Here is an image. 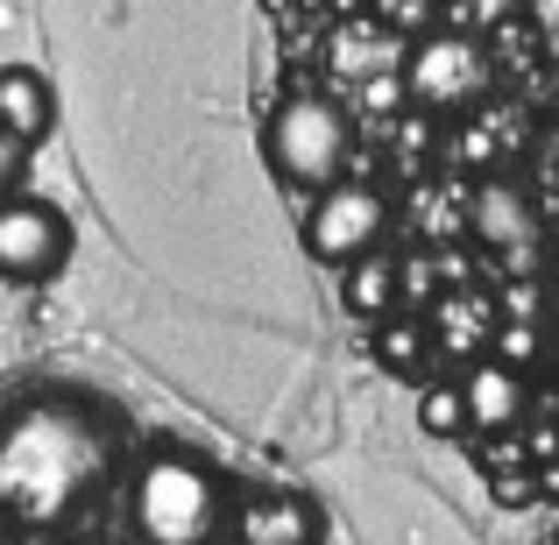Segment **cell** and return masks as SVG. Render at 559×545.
<instances>
[{"label":"cell","mask_w":559,"mask_h":545,"mask_svg":"<svg viewBox=\"0 0 559 545\" xmlns=\"http://www.w3.org/2000/svg\"><path fill=\"white\" fill-rule=\"evenodd\" d=\"M425 327H432V347L439 355H489V341H496V312L481 298H467V291H447V298H439V312L425 319Z\"/></svg>","instance_id":"obj_13"},{"label":"cell","mask_w":559,"mask_h":545,"mask_svg":"<svg viewBox=\"0 0 559 545\" xmlns=\"http://www.w3.org/2000/svg\"><path fill=\"white\" fill-rule=\"evenodd\" d=\"M538 355H552V319L546 327H524V319H496V341H489V362H503V368H532Z\"/></svg>","instance_id":"obj_15"},{"label":"cell","mask_w":559,"mask_h":545,"mask_svg":"<svg viewBox=\"0 0 559 545\" xmlns=\"http://www.w3.org/2000/svg\"><path fill=\"white\" fill-rule=\"evenodd\" d=\"M432 298V256H404V312Z\"/></svg>","instance_id":"obj_18"},{"label":"cell","mask_w":559,"mask_h":545,"mask_svg":"<svg viewBox=\"0 0 559 545\" xmlns=\"http://www.w3.org/2000/svg\"><path fill=\"white\" fill-rule=\"evenodd\" d=\"M262 156H270V170L290 191H312V199L333 191L347 156H355V114H347V99H333V93L276 99L270 121H262Z\"/></svg>","instance_id":"obj_3"},{"label":"cell","mask_w":559,"mask_h":545,"mask_svg":"<svg viewBox=\"0 0 559 545\" xmlns=\"http://www.w3.org/2000/svg\"><path fill=\"white\" fill-rule=\"evenodd\" d=\"M128 524L142 545H227L234 496L213 453L199 447H156L135 461L128 482Z\"/></svg>","instance_id":"obj_2"},{"label":"cell","mask_w":559,"mask_h":545,"mask_svg":"<svg viewBox=\"0 0 559 545\" xmlns=\"http://www.w3.org/2000/svg\"><path fill=\"white\" fill-rule=\"evenodd\" d=\"M319 538H326V510L305 489H270L234 510V545H319Z\"/></svg>","instance_id":"obj_8"},{"label":"cell","mask_w":559,"mask_h":545,"mask_svg":"<svg viewBox=\"0 0 559 545\" xmlns=\"http://www.w3.org/2000/svg\"><path fill=\"white\" fill-rule=\"evenodd\" d=\"M121 439L79 396H28L0 418V518L22 532H64L107 489Z\"/></svg>","instance_id":"obj_1"},{"label":"cell","mask_w":559,"mask_h":545,"mask_svg":"<svg viewBox=\"0 0 559 545\" xmlns=\"http://www.w3.org/2000/svg\"><path fill=\"white\" fill-rule=\"evenodd\" d=\"M57 121V93L36 64H0V128H8L22 150H43Z\"/></svg>","instance_id":"obj_10"},{"label":"cell","mask_w":559,"mask_h":545,"mask_svg":"<svg viewBox=\"0 0 559 545\" xmlns=\"http://www.w3.org/2000/svg\"><path fill=\"white\" fill-rule=\"evenodd\" d=\"M376 14L390 28H411V36H432V28H439V8H425V0H382Z\"/></svg>","instance_id":"obj_16"},{"label":"cell","mask_w":559,"mask_h":545,"mask_svg":"<svg viewBox=\"0 0 559 545\" xmlns=\"http://www.w3.org/2000/svg\"><path fill=\"white\" fill-rule=\"evenodd\" d=\"M552 368H559V312H552Z\"/></svg>","instance_id":"obj_19"},{"label":"cell","mask_w":559,"mask_h":545,"mask_svg":"<svg viewBox=\"0 0 559 545\" xmlns=\"http://www.w3.org/2000/svg\"><path fill=\"white\" fill-rule=\"evenodd\" d=\"M22 178H28V150L8 135V128H0V205L22 199Z\"/></svg>","instance_id":"obj_17"},{"label":"cell","mask_w":559,"mask_h":545,"mask_svg":"<svg viewBox=\"0 0 559 545\" xmlns=\"http://www.w3.org/2000/svg\"><path fill=\"white\" fill-rule=\"evenodd\" d=\"M341 305H347V319H369V333H376L382 319L404 312V262H396L390 248H376L369 262H355V270L341 276Z\"/></svg>","instance_id":"obj_11"},{"label":"cell","mask_w":559,"mask_h":545,"mask_svg":"<svg viewBox=\"0 0 559 545\" xmlns=\"http://www.w3.org/2000/svg\"><path fill=\"white\" fill-rule=\"evenodd\" d=\"M461 404H467V425H475V433H510V425H524V411H532V390H524L518 368L481 355V362H467V376H461Z\"/></svg>","instance_id":"obj_9"},{"label":"cell","mask_w":559,"mask_h":545,"mask_svg":"<svg viewBox=\"0 0 559 545\" xmlns=\"http://www.w3.org/2000/svg\"><path fill=\"white\" fill-rule=\"evenodd\" d=\"M369 355L382 376H396V382H418L425 368L439 362V347H432V327H425L418 312H396V319H382V327L369 333Z\"/></svg>","instance_id":"obj_12"},{"label":"cell","mask_w":559,"mask_h":545,"mask_svg":"<svg viewBox=\"0 0 559 545\" xmlns=\"http://www.w3.org/2000/svg\"><path fill=\"white\" fill-rule=\"evenodd\" d=\"M418 433L425 439L475 433V425H467V404H461V382H425V390H418Z\"/></svg>","instance_id":"obj_14"},{"label":"cell","mask_w":559,"mask_h":545,"mask_svg":"<svg viewBox=\"0 0 559 545\" xmlns=\"http://www.w3.org/2000/svg\"><path fill=\"white\" fill-rule=\"evenodd\" d=\"M404 93L425 114H475L496 93V57L467 28H432L404 57Z\"/></svg>","instance_id":"obj_4"},{"label":"cell","mask_w":559,"mask_h":545,"mask_svg":"<svg viewBox=\"0 0 559 545\" xmlns=\"http://www.w3.org/2000/svg\"><path fill=\"white\" fill-rule=\"evenodd\" d=\"M71 262V220L43 199L0 205V284H43Z\"/></svg>","instance_id":"obj_6"},{"label":"cell","mask_w":559,"mask_h":545,"mask_svg":"<svg viewBox=\"0 0 559 545\" xmlns=\"http://www.w3.org/2000/svg\"><path fill=\"white\" fill-rule=\"evenodd\" d=\"M390 220H396L390 191L347 178V185H333V191H319V199H312V213H305V256L347 276L355 262H369L376 248L390 241Z\"/></svg>","instance_id":"obj_5"},{"label":"cell","mask_w":559,"mask_h":545,"mask_svg":"<svg viewBox=\"0 0 559 545\" xmlns=\"http://www.w3.org/2000/svg\"><path fill=\"white\" fill-rule=\"evenodd\" d=\"M467 227H475V241L496 248L510 270H524V276L538 270V241H546V227H538V205L524 199L510 178H481L475 185V199H467Z\"/></svg>","instance_id":"obj_7"}]
</instances>
